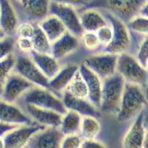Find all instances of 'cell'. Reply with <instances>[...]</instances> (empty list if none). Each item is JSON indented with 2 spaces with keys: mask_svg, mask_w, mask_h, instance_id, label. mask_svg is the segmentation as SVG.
I'll return each mask as SVG.
<instances>
[{
  "mask_svg": "<svg viewBox=\"0 0 148 148\" xmlns=\"http://www.w3.org/2000/svg\"><path fill=\"white\" fill-rule=\"evenodd\" d=\"M20 22L11 0H0V27L7 36H14Z\"/></svg>",
  "mask_w": 148,
  "mask_h": 148,
  "instance_id": "d6986e66",
  "label": "cell"
},
{
  "mask_svg": "<svg viewBox=\"0 0 148 148\" xmlns=\"http://www.w3.org/2000/svg\"><path fill=\"white\" fill-rule=\"evenodd\" d=\"M147 71H148V63H147ZM145 92H146L147 97V99H148V84H147V87L146 90H145Z\"/></svg>",
  "mask_w": 148,
  "mask_h": 148,
  "instance_id": "7dc6e473",
  "label": "cell"
},
{
  "mask_svg": "<svg viewBox=\"0 0 148 148\" xmlns=\"http://www.w3.org/2000/svg\"><path fill=\"white\" fill-rule=\"evenodd\" d=\"M34 51L42 53L51 54V42L38 24H36V30L32 39Z\"/></svg>",
  "mask_w": 148,
  "mask_h": 148,
  "instance_id": "4316f807",
  "label": "cell"
},
{
  "mask_svg": "<svg viewBox=\"0 0 148 148\" xmlns=\"http://www.w3.org/2000/svg\"><path fill=\"white\" fill-rule=\"evenodd\" d=\"M18 105L32 104L41 108L51 110L64 115L67 112L62 99L53 91L34 86L22 96L17 102Z\"/></svg>",
  "mask_w": 148,
  "mask_h": 148,
  "instance_id": "5b68a950",
  "label": "cell"
},
{
  "mask_svg": "<svg viewBox=\"0 0 148 148\" xmlns=\"http://www.w3.org/2000/svg\"><path fill=\"white\" fill-rule=\"evenodd\" d=\"M125 81L119 73L102 79L101 105L99 110L108 114H117L125 88Z\"/></svg>",
  "mask_w": 148,
  "mask_h": 148,
  "instance_id": "3957f363",
  "label": "cell"
},
{
  "mask_svg": "<svg viewBox=\"0 0 148 148\" xmlns=\"http://www.w3.org/2000/svg\"><path fill=\"white\" fill-rule=\"evenodd\" d=\"M82 117L79 113L73 110H67L63 115L59 128L64 136L78 134L81 130Z\"/></svg>",
  "mask_w": 148,
  "mask_h": 148,
  "instance_id": "d4e9b609",
  "label": "cell"
},
{
  "mask_svg": "<svg viewBox=\"0 0 148 148\" xmlns=\"http://www.w3.org/2000/svg\"><path fill=\"white\" fill-rule=\"evenodd\" d=\"M92 0H51V2L69 5L75 8H86Z\"/></svg>",
  "mask_w": 148,
  "mask_h": 148,
  "instance_id": "74e56055",
  "label": "cell"
},
{
  "mask_svg": "<svg viewBox=\"0 0 148 148\" xmlns=\"http://www.w3.org/2000/svg\"><path fill=\"white\" fill-rule=\"evenodd\" d=\"M25 148H29V147H28L27 146V147H25Z\"/></svg>",
  "mask_w": 148,
  "mask_h": 148,
  "instance_id": "c3c4849f",
  "label": "cell"
},
{
  "mask_svg": "<svg viewBox=\"0 0 148 148\" xmlns=\"http://www.w3.org/2000/svg\"><path fill=\"white\" fill-rule=\"evenodd\" d=\"M17 127L18 125H9V124H5V123L0 121V136H4L6 133Z\"/></svg>",
  "mask_w": 148,
  "mask_h": 148,
  "instance_id": "ab89813d",
  "label": "cell"
},
{
  "mask_svg": "<svg viewBox=\"0 0 148 148\" xmlns=\"http://www.w3.org/2000/svg\"><path fill=\"white\" fill-rule=\"evenodd\" d=\"M118 56L109 53H96L86 58L83 64L104 79L116 73Z\"/></svg>",
  "mask_w": 148,
  "mask_h": 148,
  "instance_id": "9c48e42d",
  "label": "cell"
},
{
  "mask_svg": "<svg viewBox=\"0 0 148 148\" xmlns=\"http://www.w3.org/2000/svg\"><path fill=\"white\" fill-rule=\"evenodd\" d=\"M35 85L21 75L13 72L3 83L1 99L10 103H17L25 92Z\"/></svg>",
  "mask_w": 148,
  "mask_h": 148,
  "instance_id": "8fae6325",
  "label": "cell"
},
{
  "mask_svg": "<svg viewBox=\"0 0 148 148\" xmlns=\"http://www.w3.org/2000/svg\"><path fill=\"white\" fill-rule=\"evenodd\" d=\"M50 14L56 16L64 24L67 31L80 38L84 33L77 10L69 5L51 2Z\"/></svg>",
  "mask_w": 148,
  "mask_h": 148,
  "instance_id": "30bf717a",
  "label": "cell"
},
{
  "mask_svg": "<svg viewBox=\"0 0 148 148\" xmlns=\"http://www.w3.org/2000/svg\"><path fill=\"white\" fill-rule=\"evenodd\" d=\"M64 135L59 127H45L36 133L29 141V148H61Z\"/></svg>",
  "mask_w": 148,
  "mask_h": 148,
  "instance_id": "9a60e30c",
  "label": "cell"
},
{
  "mask_svg": "<svg viewBox=\"0 0 148 148\" xmlns=\"http://www.w3.org/2000/svg\"><path fill=\"white\" fill-rule=\"evenodd\" d=\"M79 72L88 86V99L99 109L102 92V79L83 63L79 64Z\"/></svg>",
  "mask_w": 148,
  "mask_h": 148,
  "instance_id": "e0dca14e",
  "label": "cell"
},
{
  "mask_svg": "<svg viewBox=\"0 0 148 148\" xmlns=\"http://www.w3.org/2000/svg\"><path fill=\"white\" fill-rule=\"evenodd\" d=\"M66 90L75 97L88 99L89 92H88V86L86 84L84 78L79 72V69Z\"/></svg>",
  "mask_w": 148,
  "mask_h": 148,
  "instance_id": "83f0119b",
  "label": "cell"
},
{
  "mask_svg": "<svg viewBox=\"0 0 148 148\" xmlns=\"http://www.w3.org/2000/svg\"><path fill=\"white\" fill-rule=\"evenodd\" d=\"M62 99L67 110L75 111L82 116H95L98 118L101 115L100 110L89 99L75 97L67 90L62 93Z\"/></svg>",
  "mask_w": 148,
  "mask_h": 148,
  "instance_id": "ac0fdd59",
  "label": "cell"
},
{
  "mask_svg": "<svg viewBox=\"0 0 148 148\" xmlns=\"http://www.w3.org/2000/svg\"><path fill=\"white\" fill-rule=\"evenodd\" d=\"M147 0H92L86 8L109 12L125 23L139 14Z\"/></svg>",
  "mask_w": 148,
  "mask_h": 148,
  "instance_id": "7a4b0ae2",
  "label": "cell"
},
{
  "mask_svg": "<svg viewBox=\"0 0 148 148\" xmlns=\"http://www.w3.org/2000/svg\"><path fill=\"white\" fill-rule=\"evenodd\" d=\"M6 34H5V33L4 32L3 30L2 29V27H0V39H2V38H4V37L6 36Z\"/></svg>",
  "mask_w": 148,
  "mask_h": 148,
  "instance_id": "f6af8a7d",
  "label": "cell"
},
{
  "mask_svg": "<svg viewBox=\"0 0 148 148\" xmlns=\"http://www.w3.org/2000/svg\"><path fill=\"white\" fill-rule=\"evenodd\" d=\"M79 37L69 31H66L51 45V54L58 60L62 59L73 53L79 47Z\"/></svg>",
  "mask_w": 148,
  "mask_h": 148,
  "instance_id": "ffe728a7",
  "label": "cell"
},
{
  "mask_svg": "<svg viewBox=\"0 0 148 148\" xmlns=\"http://www.w3.org/2000/svg\"><path fill=\"white\" fill-rule=\"evenodd\" d=\"M15 53L16 64L14 72L21 75L34 85L51 90L49 84L50 79L37 67L30 55L21 53L16 51Z\"/></svg>",
  "mask_w": 148,
  "mask_h": 148,
  "instance_id": "ba28073f",
  "label": "cell"
},
{
  "mask_svg": "<svg viewBox=\"0 0 148 148\" xmlns=\"http://www.w3.org/2000/svg\"><path fill=\"white\" fill-rule=\"evenodd\" d=\"M47 35L51 43L59 39L67 31L64 24L58 17L49 14L43 20L37 23Z\"/></svg>",
  "mask_w": 148,
  "mask_h": 148,
  "instance_id": "cb8c5ba5",
  "label": "cell"
},
{
  "mask_svg": "<svg viewBox=\"0 0 148 148\" xmlns=\"http://www.w3.org/2000/svg\"><path fill=\"white\" fill-rule=\"evenodd\" d=\"M96 33L98 36V39L99 40L100 44H101V50L99 52L100 53L103 49L110 45V44L112 42L113 38V28H112L110 25L108 24L107 25L101 27Z\"/></svg>",
  "mask_w": 148,
  "mask_h": 148,
  "instance_id": "836d02e7",
  "label": "cell"
},
{
  "mask_svg": "<svg viewBox=\"0 0 148 148\" xmlns=\"http://www.w3.org/2000/svg\"><path fill=\"white\" fill-rule=\"evenodd\" d=\"M15 64V52L0 60V83L3 84L9 75L14 72Z\"/></svg>",
  "mask_w": 148,
  "mask_h": 148,
  "instance_id": "f1b7e54d",
  "label": "cell"
},
{
  "mask_svg": "<svg viewBox=\"0 0 148 148\" xmlns=\"http://www.w3.org/2000/svg\"><path fill=\"white\" fill-rule=\"evenodd\" d=\"M144 113V125L147 130H148V100L146 106L145 107L143 110Z\"/></svg>",
  "mask_w": 148,
  "mask_h": 148,
  "instance_id": "60d3db41",
  "label": "cell"
},
{
  "mask_svg": "<svg viewBox=\"0 0 148 148\" xmlns=\"http://www.w3.org/2000/svg\"><path fill=\"white\" fill-rule=\"evenodd\" d=\"M20 22L39 23L50 14L51 0H11Z\"/></svg>",
  "mask_w": 148,
  "mask_h": 148,
  "instance_id": "52a82bcc",
  "label": "cell"
},
{
  "mask_svg": "<svg viewBox=\"0 0 148 148\" xmlns=\"http://www.w3.org/2000/svg\"><path fill=\"white\" fill-rule=\"evenodd\" d=\"M143 148H148V130H146V133H145Z\"/></svg>",
  "mask_w": 148,
  "mask_h": 148,
  "instance_id": "7bdbcfd3",
  "label": "cell"
},
{
  "mask_svg": "<svg viewBox=\"0 0 148 148\" xmlns=\"http://www.w3.org/2000/svg\"><path fill=\"white\" fill-rule=\"evenodd\" d=\"M83 141L84 139L79 134L64 136L61 143V148H81Z\"/></svg>",
  "mask_w": 148,
  "mask_h": 148,
  "instance_id": "e575fe53",
  "label": "cell"
},
{
  "mask_svg": "<svg viewBox=\"0 0 148 148\" xmlns=\"http://www.w3.org/2000/svg\"><path fill=\"white\" fill-rule=\"evenodd\" d=\"M145 90L140 86L125 82L116 119L119 122L131 120L143 110L147 103Z\"/></svg>",
  "mask_w": 148,
  "mask_h": 148,
  "instance_id": "6da1fadb",
  "label": "cell"
},
{
  "mask_svg": "<svg viewBox=\"0 0 148 148\" xmlns=\"http://www.w3.org/2000/svg\"><path fill=\"white\" fill-rule=\"evenodd\" d=\"M100 10L106 17L113 31L112 42L100 53H109L119 55L127 52L131 45V36L127 24L109 12L104 10Z\"/></svg>",
  "mask_w": 148,
  "mask_h": 148,
  "instance_id": "8992f818",
  "label": "cell"
},
{
  "mask_svg": "<svg viewBox=\"0 0 148 148\" xmlns=\"http://www.w3.org/2000/svg\"><path fill=\"white\" fill-rule=\"evenodd\" d=\"M30 56L49 79L54 77L62 67L59 60L51 53H42L33 51Z\"/></svg>",
  "mask_w": 148,
  "mask_h": 148,
  "instance_id": "603a6c76",
  "label": "cell"
},
{
  "mask_svg": "<svg viewBox=\"0 0 148 148\" xmlns=\"http://www.w3.org/2000/svg\"><path fill=\"white\" fill-rule=\"evenodd\" d=\"M16 38L14 36H6L0 39V60L15 52Z\"/></svg>",
  "mask_w": 148,
  "mask_h": 148,
  "instance_id": "d6a6232c",
  "label": "cell"
},
{
  "mask_svg": "<svg viewBox=\"0 0 148 148\" xmlns=\"http://www.w3.org/2000/svg\"><path fill=\"white\" fill-rule=\"evenodd\" d=\"M2 87H3V84H2V83H0V99H1V96H2Z\"/></svg>",
  "mask_w": 148,
  "mask_h": 148,
  "instance_id": "bcb514c9",
  "label": "cell"
},
{
  "mask_svg": "<svg viewBox=\"0 0 148 148\" xmlns=\"http://www.w3.org/2000/svg\"><path fill=\"white\" fill-rule=\"evenodd\" d=\"M130 31L139 34H148V17L137 15L127 23Z\"/></svg>",
  "mask_w": 148,
  "mask_h": 148,
  "instance_id": "f546056e",
  "label": "cell"
},
{
  "mask_svg": "<svg viewBox=\"0 0 148 148\" xmlns=\"http://www.w3.org/2000/svg\"><path fill=\"white\" fill-rule=\"evenodd\" d=\"M80 22L84 31L96 32L109 24L102 12L96 8H84L79 13Z\"/></svg>",
  "mask_w": 148,
  "mask_h": 148,
  "instance_id": "7402d4cb",
  "label": "cell"
},
{
  "mask_svg": "<svg viewBox=\"0 0 148 148\" xmlns=\"http://www.w3.org/2000/svg\"><path fill=\"white\" fill-rule=\"evenodd\" d=\"M45 127L37 123L18 126L3 136L5 148H25L36 133Z\"/></svg>",
  "mask_w": 148,
  "mask_h": 148,
  "instance_id": "7c38bea8",
  "label": "cell"
},
{
  "mask_svg": "<svg viewBox=\"0 0 148 148\" xmlns=\"http://www.w3.org/2000/svg\"><path fill=\"white\" fill-rule=\"evenodd\" d=\"M116 72L125 79V82L140 86L146 90L148 84V71L135 57L127 52L118 56Z\"/></svg>",
  "mask_w": 148,
  "mask_h": 148,
  "instance_id": "277c9868",
  "label": "cell"
},
{
  "mask_svg": "<svg viewBox=\"0 0 148 148\" xmlns=\"http://www.w3.org/2000/svg\"><path fill=\"white\" fill-rule=\"evenodd\" d=\"M139 15L148 17V0H147V2H145V5L142 6L141 9L140 10Z\"/></svg>",
  "mask_w": 148,
  "mask_h": 148,
  "instance_id": "b9f144b4",
  "label": "cell"
},
{
  "mask_svg": "<svg viewBox=\"0 0 148 148\" xmlns=\"http://www.w3.org/2000/svg\"><path fill=\"white\" fill-rule=\"evenodd\" d=\"M16 51L23 54L30 55L34 51V46L31 39L26 38H16Z\"/></svg>",
  "mask_w": 148,
  "mask_h": 148,
  "instance_id": "d590c367",
  "label": "cell"
},
{
  "mask_svg": "<svg viewBox=\"0 0 148 148\" xmlns=\"http://www.w3.org/2000/svg\"><path fill=\"white\" fill-rule=\"evenodd\" d=\"M146 130L142 110L135 117L134 121L127 130L122 140L123 148H143Z\"/></svg>",
  "mask_w": 148,
  "mask_h": 148,
  "instance_id": "2e32d148",
  "label": "cell"
},
{
  "mask_svg": "<svg viewBox=\"0 0 148 148\" xmlns=\"http://www.w3.org/2000/svg\"><path fill=\"white\" fill-rule=\"evenodd\" d=\"M36 30V23H33L29 21H22L19 22L14 37L15 38H26L32 39Z\"/></svg>",
  "mask_w": 148,
  "mask_h": 148,
  "instance_id": "1f68e13d",
  "label": "cell"
},
{
  "mask_svg": "<svg viewBox=\"0 0 148 148\" xmlns=\"http://www.w3.org/2000/svg\"><path fill=\"white\" fill-rule=\"evenodd\" d=\"M0 148H5V143L3 136H0Z\"/></svg>",
  "mask_w": 148,
  "mask_h": 148,
  "instance_id": "ee69618b",
  "label": "cell"
},
{
  "mask_svg": "<svg viewBox=\"0 0 148 148\" xmlns=\"http://www.w3.org/2000/svg\"><path fill=\"white\" fill-rule=\"evenodd\" d=\"M79 69V65L76 64H69L61 67L56 75L49 80L51 90L62 98V93L67 90Z\"/></svg>",
  "mask_w": 148,
  "mask_h": 148,
  "instance_id": "44dd1931",
  "label": "cell"
},
{
  "mask_svg": "<svg viewBox=\"0 0 148 148\" xmlns=\"http://www.w3.org/2000/svg\"><path fill=\"white\" fill-rule=\"evenodd\" d=\"M34 122L46 127H59L63 115L51 110L41 108L32 104L19 105Z\"/></svg>",
  "mask_w": 148,
  "mask_h": 148,
  "instance_id": "5bb4252c",
  "label": "cell"
},
{
  "mask_svg": "<svg viewBox=\"0 0 148 148\" xmlns=\"http://www.w3.org/2000/svg\"><path fill=\"white\" fill-rule=\"evenodd\" d=\"M81 148H108L103 143L96 139L84 140Z\"/></svg>",
  "mask_w": 148,
  "mask_h": 148,
  "instance_id": "f35d334b",
  "label": "cell"
},
{
  "mask_svg": "<svg viewBox=\"0 0 148 148\" xmlns=\"http://www.w3.org/2000/svg\"><path fill=\"white\" fill-rule=\"evenodd\" d=\"M101 132V124L95 116H83L82 121L81 133L84 140L96 139Z\"/></svg>",
  "mask_w": 148,
  "mask_h": 148,
  "instance_id": "484cf974",
  "label": "cell"
},
{
  "mask_svg": "<svg viewBox=\"0 0 148 148\" xmlns=\"http://www.w3.org/2000/svg\"><path fill=\"white\" fill-rule=\"evenodd\" d=\"M136 59L144 67H147L148 63V37L140 44L137 52Z\"/></svg>",
  "mask_w": 148,
  "mask_h": 148,
  "instance_id": "8d00e7d4",
  "label": "cell"
},
{
  "mask_svg": "<svg viewBox=\"0 0 148 148\" xmlns=\"http://www.w3.org/2000/svg\"><path fill=\"white\" fill-rule=\"evenodd\" d=\"M80 42L87 51L99 53L101 50V44L96 32L84 31L80 36Z\"/></svg>",
  "mask_w": 148,
  "mask_h": 148,
  "instance_id": "4dcf8cb0",
  "label": "cell"
},
{
  "mask_svg": "<svg viewBox=\"0 0 148 148\" xmlns=\"http://www.w3.org/2000/svg\"><path fill=\"white\" fill-rule=\"evenodd\" d=\"M0 121L14 125H29L34 121L17 103H10L0 99Z\"/></svg>",
  "mask_w": 148,
  "mask_h": 148,
  "instance_id": "4fadbf2b",
  "label": "cell"
}]
</instances>
